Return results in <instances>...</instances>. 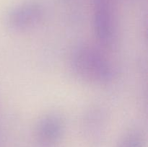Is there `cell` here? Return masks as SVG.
<instances>
[{"instance_id": "6da1fadb", "label": "cell", "mask_w": 148, "mask_h": 147, "mask_svg": "<svg viewBox=\"0 0 148 147\" xmlns=\"http://www.w3.org/2000/svg\"><path fill=\"white\" fill-rule=\"evenodd\" d=\"M70 64L74 74L89 83H108L114 75L113 67L107 58L89 45H79L74 49Z\"/></svg>"}, {"instance_id": "277c9868", "label": "cell", "mask_w": 148, "mask_h": 147, "mask_svg": "<svg viewBox=\"0 0 148 147\" xmlns=\"http://www.w3.org/2000/svg\"><path fill=\"white\" fill-rule=\"evenodd\" d=\"M64 130V121L60 115L55 113L48 114L38 121L36 137L38 141L43 145H54L62 138Z\"/></svg>"}, {"instance_id": "7a4b0ae2", "label": "cell", "mask_w": 148, "mask_h": 147, "mask_svg": "<svg viewBox=\"0 0 148 147\" xmlns=\"http://www.w3.org/2000/svg\"><path fill=\"white\" fill-rule=\"evenodd\" d=\"M92 25L98 40L111 46L116 35V19L112 0H94Z\"/></svg>"}, {"instance_id": "5b68a950", "label": "cell", "mask_w": 148, "mask_h": 147, "mask_svg": "<svg viewBox=\"0 0 148 147\" xmlns=\"http://www.w3.org/2000/svg\"><path fill=\"white\" fill-rule=\"evenodd\" d=\"M145 146L146 140L143 133L132 130L121 137L116 147H145Z\"/></svg>"}, {"instance_id": "3957f363", "label": "cell", "mask_w": 148, "mask_h": 147, "mask_svg": "<svg viewBox=\"0 0 148 147\" xmlns=\"http://www.w3.org/2000/svg\"><path fill=\"white\" fill-rule=\"evenodd\" d=\"M43 16V4L36 0H30L13 7L7 14V23L14 31H25L37 26Z\"/></svg>"}]
</instances>
